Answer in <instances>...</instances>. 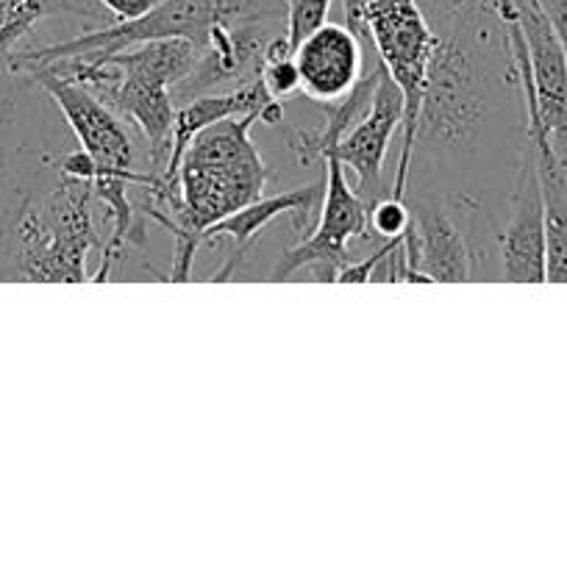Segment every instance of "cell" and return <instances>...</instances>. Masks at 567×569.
<instances>
[{"instance_id": "10", "label": "cell", "mask_w": 567, "mask_h": 569, "mask_svg": "<svg viewBox=\"0 0 567 569\" xmlns=\"http://www.w3.org/2000/svg\"><path fill=\"white\" fill-rule=\"evenodd\" d=\"M322 192H326V176H322L320 181L306 183V187L289 189V192L270 194V198H256L253 203L242 206V209H237L233 214L222 217L215 226L206 228V231L200 233V244H211L220 237H228L233 242L231 259L222 264V270L211 272L206 281H226V278H231L233 267H237L239 261H242V256L253 248L256 237H259L270 222H276L278 217H292L295 228L306 237V233L315 228L317 217H320Z\"/></svg>"}, {"instance_id": "6", "label": "cell", "mask_w": 567, "mask_h": 569, "mask_svg": "<svg viewBox=\"0 0 567 569\" xmlns=\"http://www.w3.org/2000/svg\"><path fill=\"white\" fill-rule=\"evenodd\" d=\"M411 222L404 237L415 283L470 281L472 261L465 214L454 192H420L409 203Z\"/></svg>"}, {"instance_id": "2", "label": "cell", "mask_w": 567, "mask_h": 569, "mask_svg": "<svg viewBox=\"0 0 567 569\" xmlns=\"http://www.w3.org/2000/svg\"><path fill=\"white\" fill-rule=\"evenodd\" d=\"M98 203L92 183L59 172L17 222V281H87V256L103 248Z\"/></svg>"}, {"instance_id": "14", "label": "cell", "mask_w": 567, "mask_h": 569, "mask_svg": "<svg viewBox=\"0 0 567 569\" xmlns=\"http://www.w3.org/2000/svg\"><path fill=\"white\" fill-rule=\"evenodd\" d=\"M100 9L109 11L111 20L120 22V20H137V17L148 14L153 11L156 6H161L165 0H98Z\"/></svg>"}, {"instance_id": "12", "label": "cell", "mask_w": 567, "mask_h": 569, "mask_svg": "<svg viewBox=\"0 0 567 569\" xmlns=\"http://www.w3.org/2000/svg\"><path fill=\"white\" fill-rule=\"evenodd\" d=\"M334 0H287V37L295 44L326 22Z\"/></svg>"}, {"instance_id": "1", "label": "cell", "mask_w": 567, "mask_h": 569, "mask_svg": "<svg viewBox=\"0 0 567 569\" xmlns=\"http://www.w3.org/2000/svg\"><path fill=\"white\" fill-rule=\"evenodd\" d=\"M256 122L259 114H245L203 128L181 156L178 192L167 194L161 209L145 214L176 239L167 281H189L195 253L203 248L200 233L265 192L272 172L250 139Z\"/></svg>"}, {"instance_id": "9", "label": "cell", "mask_w": 567, "mask_h": 569, "mask_svg": "<svg viewBox=\"0 0 567 569\" xmlns=\"http://www.w3.org/2000/svg\"><path fill=\"white\" fill-rule=\"evenodd\" d=\"M300 94L311 103L331 106L356 87L367 67V44L345 22H322L295 44Z\"/></svg>"}, {"instance_id": "5", "label": "cell", "mask_w": 567, "mask_h": 569, "mask_svg": "<svg viewBox=\"0 0 567 569\" xmlns=\"http://www.w3.org/2000/svg\"><path fill=\"white\" fill-rule=\"evenodd\" d=\"M28 76H33V81L50 94L70 133L76 137L78 148H83L94 159V167H98L94 178L120 176L137 189L150 187L159 178L148 170V161L139 159L137 144L120 117L103 100L94 98L87 87L48 70V67L28 70Z\"/></svg>"}, {"instance_id": "11", "label": "cell", "mask_w": 567, "mask_h": 569, "mask_svg": "<svg viewBox=\"0 0 567 569\" xmlns=\"http://www.w3.org/2000/svg\"><path fill=\"white\" fill-rule=\"evenodd\" d=\"M367 222H370L372 237H381V239L406 237L411 222L409 203H406V198H395V194L389 192L381 194V198L370 206Z\"/></svg>"}, {"instance_id": "17", "label": "cell", "mask_w": 567, "mask_h": 569, "mask_svg": "<svg viewBox=\"0 0 567 569\" xmlns=\"http://www.w3.org/2000/svg\"><path fill=\"white\" fill-rule=\"evenodd\" d=\"M342 9H345V26H350L356 31V28H359L361 0H342Z\"/></svg>"}, {"instance_id": "7", "label": "cell", "mask_w": 567, "mask_h": 569, "mask_svg": "<svg viewBox=\"0 0 567 569\" xmlns=\"http://www.w3.org/2000/svg\"><path fill=\"white\" fill-rule=\"evenodd\" d=\"M498 261L500 281L545 283V203L528 139L515 170L506 226L498 237Z\"/></svg>"}, {"instance_id": "4", "label": "cell", "mask_w": 567, "mask_h": 569, "mask_svg": "<svg viewBox=\"0 0 567 569\" xmlns=\"http://www.w3.org/2000/svg\"><path fill=\"white\" fill-rule=\"evenodd\" d=\"M322 161H326V192H322L320 217L298 244L284 250L267 281H287L295 272L306 270L315 281L337 283L339 270L354 261L350 244L367 242L372 233L367 222L370 206L361 200L356 187H350L342 161L334 153H326Z\"/></svg>"}, {"instance_id": "8", "label": "cell", "mask_w": 567, "mask_h": 569, "mask_svg": "<svg viewBox=\"0 0 567 569\" xmlns=\"http://www.w3.org/2000/svg\"><path fill=\"white\" fill-rule=\"evenodd\" d=\"M400 122H404V94H400L398 83L384 67V76L378 81L376 94H372L370 109L339 137L334 150H328V153L342 161L345 170L354 172L356 192L361 194L367 206H372L381 194H387L381 189L384 161H387L389 142H392Z\"/></svg>"}, {"instance_id": "3", "label": "cell", "mask_w": 567, "mask_h": 569, "mask_svg": "<svg viewBox=\"0 0 567 569\" xmlns=\"http://www.w3.org/2000/svg\"><path fill=\"white\" fill-rule=\"evenodd\" d=\"M361 42H370L381 64L404 94V122H400V153L395 164V181L389 194L406 198L409 189L411 153H415L417 117L428 83V64L437 50V31L422 14L417 0H361L359 28Z\"/></svg>"}, {"instance_id": "15", "label": "cell", "mask_w": 567, "mask_h": 569, "mask_svg": "<svg viewBox=\"0 0 567 569\" xmlns=\"http://www.w3.org/2000/svg\"><path fill=\"white\" fill-rule=\"evenodd\" d=\"M48 6L50 0H0V28L26 14L37 17L42 22L48 17Z\"/></svg>"}, {"instance_id": "16", "label": "cell", "mask_w": 567, "mask_h": 569, "mask_svg": "<svg viewBox=\"0 0 567 569\" xmlns=\"http://www.w3.org/2000/svg\"><path fill=\"white\" fill-rule=\"evenodd\" d=\"M537 3L543 6L545 17H548L550 26H554L556 37H559L567 56V0H537Z\"/></svg>"}, {"instance_id": "13", "label": "cell", "mask_w": 567, "mask_h": 569, "mask_svg": "<svg viewBox=\"0 0 567 569\" xmlns=\"http://www.w3.org/2000/svg\"><path fill=\"white\" fill-rule=\"evenodd\" d=\"M261 81H265L267 92H270L276 100L292 98L295 92H300V76H298V67H295L292 56H287V59L267 61L265 70H261Z\"/></svg>"}]
</instances>
